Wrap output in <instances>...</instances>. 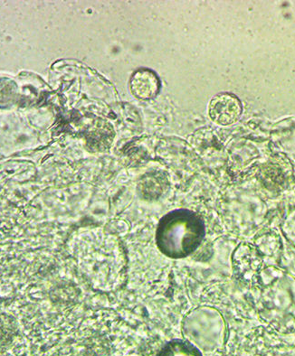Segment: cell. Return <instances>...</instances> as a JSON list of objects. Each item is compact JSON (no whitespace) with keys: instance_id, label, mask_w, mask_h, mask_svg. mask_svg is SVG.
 Returning a JSON list of instances; mask_svg holds the SVG:
<instances>
[{"instance_id":"cell-1","label":"cell","mask_w":295,"mask_h":356,"mask_svg":"<svg viewBox=\"0 0 295 356\" xmlns=\"http://www.w3.org/2000/svg\"><path fill=\"white\" fill-rule=\"evenodd\" d=\"M206 235L203 219L193 211L177 209L159 222L155 241L162 254L171 259L189 257L201 245Z\"/></svg>"},{"instance_id":"cell-2","label":"cell","mask_w":295,"mask_h":356,"mask_svg":"<svg viewBox=\"0 0 295 356\" xmlns=\"http://www.w3.org/2000/svg\"><path fill=\"white\" fill-rule=\"evenodd\" d=\"M243 105L236 95L223 92L214 96L209 104V115L219 126H231L240 120Z\"/></svg>"},{"instance_id":"cell-3","label":"cell","mask_w":295,"mask_h":356,"mask_svg":"<svg viewBox=\"0 0 295 356\" xmlns=\"http://www.w3.org/2000/svg\"><path fill=\"white\" fill-rule=\"evenodd\" d=\"M129 86L131 95L141 101L154 99L161 88V80L157 74L148 68L135 71L129 79Z\"/></svg>"},{"instance_id":"cell-4","label":"cell","mask_w":295,"mask_h":356,"mask_svg":"<svg viewBox=\"0 0 295 356\" xmlns=\"http://www.w3.org/2000/svg\"><path fill=\"white\" fill-rule=\"evenodd\" d=\"M19 323L11 315H0V348L10 346L19 334Z\"/></svg>"},{"instance_id":"cell-5","label":"cell","mask_w":295,"mask_h":356,"mask_svg":"<svg viewBox=\"0 0 295 356\" xmlns=\"http://www.w3.org/2000/svg\"><path fill=\"white\" fill-rule=\"evenodd\" d=\"M156 356H202L198 349L186 341H170Z\"/></svg>"}]
</instances>
